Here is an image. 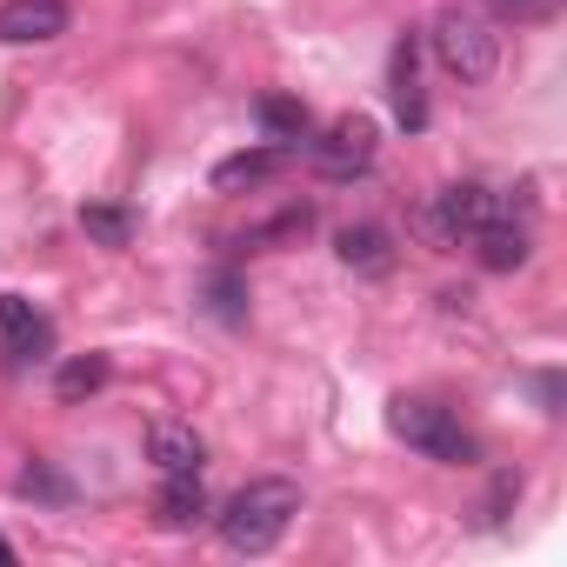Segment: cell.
<instances>
[{
	"instance_id": "e0dca14e",
	"label": "cell",
	"mask_w": 567,
	"mask_h": 567,
	"mask_svg": "<svg viewBox=\"0 0 567 567\" xmlns=\"http://www.w3.org/2000/svg\"><path fill=\"white\" fill-rule=\"evenodd\" d=\"M487 8H494L501 21H514V28H540V21L560 14V0H487Z\"/></svg>"
},
{
	"instance_id": "3957f363",
	"label": "cell",
	"mask_w": 567,
	"mask_h": 567,
	"mask_svg": "<svg viewBox=\"0 0 567 567\" xmlns=\"http://www.w3.org/2000/svg\"><path fill=\"white\" fill-rule=\"evenodd\" d=\"M388 427H394V441H408L414 454H427V461H441V467H467L481 447H474V434L447 414V408H434V401H394L388 408Z\"/></svg>"
},
{
	"instance_id": "7c38bea8",
	"label": "cell",
	"mask_w": 567,
	"mask_h": 567,
	"mask_svg": "<svg viewBox=\"0 0 567 567\" xmlns=\"http://www.w3.org/2000/svg\"><path fill=\"white\" fill-rule=\"evenodd\" d=\"M280 167H288V147H247V154H227V161L214 167V187H220V194H240V187L274 181Z\"/></svg>"
},
{
	"instance_id": "52a82bcc",
	"label": "cell",
	"mask_w": 567,
	"mask_h": 567,
	"mask_svg": "<svg viewBox=\"0 0 567 567\" xmlns=\"http://www.w3.org/2000/svg\"><path fill=\"white\" fill-rule=\"evenodd\" d=\"M48 341H54V328H48V315L34 301L0 295V348H8L14 361H28V354H48Z\"/></svg>"
},
{
	"instance_id": "8fae6325",
	"label": "cell",
	"mask_w": 567,
	"mask_h": 567,
	"mask_svg": "<svg viewBox=\"0 0 567 567\" xmlns=\"http://www.w3.org/2000/svg\"><path fill=\"white\" fill-rule=\"evenodd\" d=\"M200 514H207V487H200V474H161L154 520H161V527H194Z\"/></svg>"
},
{
	"instance_id": "ba28073f",
	"label": "cell",
	"mask_w": 567,
	"mask_h": 567,
	"mask_svg": "<svg viewBox=\"0 0 567 567\" xmlns=\"http://www.w3.org/2000/svg\"><path fill=\"white\" fill-rule=\"evenodd\" d=\"M147 461H154L161 474H200L207 441H200L187 421H154V427H147Z\"/></svg>"
},
{
	"instance_id": "ac0fdd59",
	"label": "cell",
	"mask_w": 567,
	"mask_h": 567,
	"mask_svg": "<svg viewBox=\"0 0 567 567\" xmlns=\"http://www.w3.org/2000/svg\"><path fill=\"white\" fill-rule=\"evenodd\" d=\"M21 494H28V501H68V481H61L54 467H41V461H34V467L21 474Z\"/></svg>"
},
{
	"instance_id": "277c9868",
	"label": "cell",
	"mask_w": 567,
	"mask_h": 567,
	"mask_svg": "<svg viewBox=\"0 0 567 567\" xmlns=\"http://www.w3.org/2000/svg\"><path fill=\"white\" fill-rule=\"evenodd\" d=\"M374 147H381V127H374L368 114H341L321 141H308V161H315V174H328V181H354V174L374 167Z\"/></svg>"
},
{
	"instance_id": "8992f818",
	"label": "cell",
	"mask_w": 567,
	"mask_h": 567,
	"mask_svg": "<svg viewBox=\"0 0 567 567\" xmlns=\"http://www.w3.org/2000/svg\"><path fill=\"white\" fill-rule=\"evenodd\" d=\"M334 254H341V267H354V274H368V280H381V274H394V234L388 227H374V220H354V227H341L334 234Z\"/></svg>"
},
{
	"instance_id": "5b68a950",
	"label": "cell",
	"mask_w": 567,
	"mask_h": 567,
	"mask_svg": "<svg viewBox=\"0 0 567 567\" xmlns=\"http://www.w3.org/2000/svg\"><path fill=\"white\" fill-rule=\"evenodd\" d=\"M68 0H8L0 8V41L14 48H34V41H61L68 34Z\"/></svg>"
},
{
	"instance_id": "4fadbf2b",
	"label": "cell",
	"mask_w": 567,
	"mask_h": 567,
	"mask_svg": "<svg viewBox=\"0 0 567 567\" xmlns=\"http://www.w3.org/2000/svg\"><path fill=\"white\" fill-rule=\"evenodd\" d=\"M260 127L274 134V141H308V107L295 101V94H260Z\"/></svg>"
},
{
	"instance_id": "d6986e66",
	"label": "cell",
	"mask_w": 567,
	"mask_h": 567,
	"mask_svg": "<svg viewBox=\"0 0 567 567\" xmlns=\"http://www.w3.org/2000/svg\"><path fill=\"white\" fill-rule=\"evenodd\" d=\"M0 567H14V540H0Z\"/></svg>"
},
{
	"instance_id": "9c48e42d",
	"label": "cell",
	"mask_w": 567,
	"mask_h": 567,
	"mask_svg": "<svg viewBox=\"0 0 567 567\" xmlns=\"http://www.w3.org/2000/svg\"><path fill=\"white\" fill-rule=\"evenodd\" d=\"M467 247H474V260H481L487 274H514V267H527V254H534L527 227H514V220H487V227H474Z\"/></svg>"
},
{
	"instance_id": "5bb4252c",
	"label": "cell",
	"mask_w": 567,
	"mask_h": 567,
	"mask_svg": "<svg viewBox=\"0 0 567 567\" xmlns=\"http://www.w3.org/2000/svg\"><path fill=\"white\" fill-rule=\"evenodd\" d=\"M101 388H107V354H81V361H68L61 381H54L61 401H87V394H101Z\"/></svg>"
},
{
	"instance_id": "6da1fadb",
	"label": "cell",
	"mask_w": 567,
	"mask_h": 567,
	"mask_svg": "<svg viewBox=\"0 0 567 567\" xmlns=\"http://www.w3.org/2000/svg\"><path fill=\"white\" fill-rule=\"evenodd\" d=\"M295 514H301V487L295 481H280V474L247 481L227 501V514H220V540L234 554H267V547H280V534L295 527Z\"/></svg>"
},
{
	"instance_id": "30bf717a",
	"label": "cell",
	"mask_w": 567,
	"mask_h": 567,
	"mask_svg": "<svg viewBox=\"0 0 567 567\" xmlns=\"http://www.w3.org/2000/svg\"><path fill=\"white\" fill-rule=\"evenodd\" d=\"M414 61H421V48H414V34H401V41H394V74H388V94H394L401 127H427V101H421Z\"/></svg>"
},
{
	"instance_id": "2e32d148",
	"label": "cell",
	"mask_w": 567,
	"mask_h": 567,
	"mask_svg": "<svg viewBox=\"0 0 567 567\" xmlns=\"http://www.w3.org/2000/svg\"><path fill=\"white\" fill-rule=\"evenodd\" d=\"M207 308L220 315V321H247V295H240V280L220 267V274H207Z\"/></svg>"
},
{
	"instance_id": "9a60e30c",
	"label": "cell",
	"mask_w": 567,
	"mask_h": 567,
	"mask_svg": "<svg viewBox=\"0 0 567 567\" xmlns=\"http://www.w3.org/2000/svg\"><path fill=\"white\" fill-rule=\"evenodd\" d=\"M81 227H87L101 247H127V240H134V220H127L121 207H81Z\"/></svg>"
},
{
	"instance_id": "7a4b0ae2",
	"label": "cell",
	"mask_w": 567,
	"mask_h": 567,
	"mask_svg": "<svg viewBox=\"0 0 567 567\" xmlns=\"http://www.w3.org/2000/svg\"><path fill=\"white\" fill-rule=\"evenodd\" d=\"M434 61L461 81V87H481V81H494V68H501V41H494V28L474 14V8H441V21H434Z\"/></svg>"
}]
</instances>
